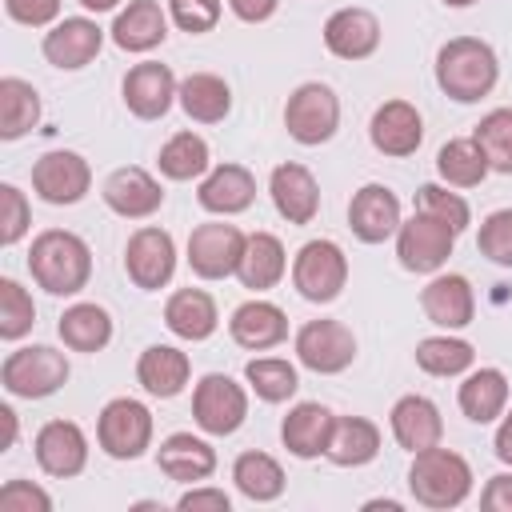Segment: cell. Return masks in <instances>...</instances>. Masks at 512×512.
Returning <instances> with one entry per match:
<instances>
[{
	"instance_id": "6da1fadb",
	"label": "cell",
	"mask_w": 512,
	"mask_h": 512,
	"mask_svg": "<svg viewBox=\"0 0 512 512\" xmlns=\"http://www.w3.org/2000/svg\"><path fill=\"white\" fill-rule=\"evenodd\" d=\"M32 280L52 296H76L92 276V248L68 228H44L28 248Z\"/></svg>"
},
{
	"instance_id": "7a4b0ae2",
	"label": "cell",
	"mask_w": 512,
	"mask_h": 512,
	"mask_svg": "<svg viewBox=\"0 0 512 512\" xmlns=\"http://www.w3.org/2000/svg\"><path fill=\"white\" fill-rule=\"evenodd\" d=\"M496 52L476 36H456L436 52V84L456 104H476L496 88Z\"/></svg>"
},
{
	"instance_id": "3957f363",
	"label": "cell",
	"mask_w": 512,
	"mask_h": 512,
	"mask_svg": "<svg viewBox=\"0 0 512 512\" xmlns=\"http://www.w3.org/2000/svg\"><path fill=\"white\" fill-rule=\"evenodd\" d=\"M408 492L416 504L432 508V512H448L460 508L472 492V464L452 452V448H424L412 452V468H408Z\"/></svg>"
},
{
	"instance_id": "277c9868",
	"label": "cell",
	"mask_w": 512,
	"mask_h": 512,
	"mask_svg": "<svg viewBox=\"0 0 512 512\" xmlns=\"http://www.w3.org/2000/svg\"><path fill=\"white\" fill-rule=\"evenodd\" d=\"M68 356L48 348V344H28L4 356L0 364V384L20 396V400H44L68 384Z\"/></svg>"
},
{
	"instance_id": "5b68a950",
	"label": "cell",
	"mask_w": 512,
	"mask_h": 512,
	"mask_svg": "<svg viewBox=\"0 0 512 512\" xmlns=\"http://www.w3.org/2000/svg\"><path fill=\"white\" fill-rule=\"evenodd\" d=\"M292 284L312 304H332L348 284V256L336 240H308L292 260Z\"/></svg>"
},
{
	"instance_id": "8992f818",
	"label": "cell",
	"mask_w": 512,
	"mask_h": 512,
	"mask_svg": "<svg viewBox=\"0 0 512 512\" xmlns=\"http://www.w3.org/2000/svg\"><path fill=\"white\" fill-rule=\"evenodd\" d=\"M96 444L112 460H136V456H144L148 444H152V412L140 400H132V396L108 400L100 408V420H96Z\"/></svg>"
},
{
	"instance_id": "52a82bcc",
	"label": "cell",
	"mask_w": 512,
	"mask_h": 512,
	"mask_svg": "<svg viewBox=\"0 0 512 512\" xmlns=\"http://www.w3.org/2000/svg\"><path fill=\"white\" fill-rule=\"evenodd\" d=\"M284 128H288V136L296 144H308V148L332 140L336 128H340V100H336V92L328 84H320V80L300 84L288 96V104H284Z\"/></svg>"
},
{
	"instance_id": "ba28073f",
	"label": "cell",
	"mask_w": 512,
	"mask_h": 512,
	"mask_svg": "<svg viewBox=\"0 0 512 512\" xmlns=\"http://www.w3.org/2000/svg\"><path fill=\"white\" fill-rule=\"evenodd\" d=\"M456 228L428 216V212H416L412 220L400 224L396 232V256H400V268L408 272H420V276H432L448 264L452 248H456Z\"/></svg>"
},
{
	"instance_id": "9c48e42d",
	"label": "cell",
	"mask_w": 512,
	"mask_h": 512,
	"mask_svg": "<svg viewBox=\"0 0 512 512\" xmlns=\"http://www.w3.org/2000/svg\"><path fill=\"white\" fill-rule=\"evenodd\" d=\"M192 420L208 436H232L248 420V392L232 376L208 372L192 388Z\"/></svg>"
},
{
	"instance_id": "30bf717a",
	"label": "cell",
	"mask_w": 512,
	"mask_h": 512,
	"mask_svg": "<svg viewBox=\"0 0 512 512\" xmlns=\"http://www.w3.org/2000/svg\"><path fill=\"white\" fill-rule=\"evenodd\" d=\"M296 360L316 376H336L356 360V336L344 320H308L296 332Z\"/></svg>"
},
{
	"instance_id": "8fae6325",
	"label": "cell",
	"mask_w": 512,
	"mask_h": 512,
	"mask_svg": "<svg viewBox=\"0 0 512 512\" xmlns=\"http://www.w3.org/2000/svg\"><path fill=\"white\" fill-rule=\"evenodd\" d=\"M92 188V168L80 152H68V148H56V152H44L36 164H32V192L44 200V204H80Z\"/></svg>"
},
{
	"instance_id": "7c38bea8",
	"label": "cell",
	"mask_w": 512,
	"mask_h": 512,
	"mask_svg": "<svg viewBox=\"0 0 512 512\" xmlns=\"http://www.w3.org/2000/svg\"><path fill=\"white\" fill-rule=\"evenodd\" d=\"M248 236L236 224H196L188 236V268L200 280H224L236 276Z\"/></svg>"
},
{
	"instance_id": "4fadbf2b",
	"label": "cell",
	"mask_w": 512,
	"mask_h": 512,
	"mask_svg": "<svg viewBox=\"0 0 512 512\" xmlns=\"http://www.w3.org/2000/svg\"><path fill=\"white\" fill-rule=\"evenodd\" d=\"M124 272L144 292L164 288L172 280V272H176V244H172V236L164 228H156V224L136 228L128 236V244H124Z\"/></svg>"
},
{
	"instance_id": "5bb4252c",
	"label": "cell",
	"mask_w": 512,
	"mask_h": 512,
	"mask_svg": "<svg viewBox=\"0 0 512 512\" xmlns=\"http://www.w3.org/2000/svg\"><path fill=\"white\" fill-rule=\"evenodd\" d=\"M100 44H104V28L96 20H88V16H64V20H56L44 32V44L40 48H44V60L52 68L76 72V68H84V64L96 60Z\"/></svg>"
},
{
	"instance_id": "9a60e30c",
	"label": "cell",
	"mask_w": 512,
	"mask_h": 512,
	"mask_svg": "<svg viewBox=\"0 0 512 512\" xmlns=\"http://www.w3.org/2000/svg\"><path fill=\"white\" fill-rule=\"evenodd\" d=\"M120 92H124V104H128L132 116H140V120H160V116L172 108V100H176V92H180V80L172 76L168 64L144 60V64L128 68Z\"/></svg>"
},
{
	"instance_id": "2e32d148",
	"label": "cell",
	"mask_w": 512,
	"mask_h": 512,
	"mask_svg": "<svg viewBox=\"0 0 512 512\" xmlns=\"http://www.w3.org/2000/svg\"><path fill=\"white\" fill-rule=\"evenodd\" d=\"M36 464H40V472H48L56 480L80 476L84 464H88V436H84V428L72 424V420H48L36 432Z\"/></svg>"
},
{
	"instance_id": "e0dca14e",
	"label": "cell",
	"mask_w": 512,
	"mask_h": 512,
	"mask_svg": "<svg viewBox=\"0 0 512 512\" xmlns=\"http://www.w3.org/2000/svg\"><path fill=\"white\" fill-rule=\"evenodd\" d=\"M268 192H272L276 212H280L288 224H312L316 212H320V184H316V176H312L304 164H296V160H284V164L272 168Z\"/></svg>"
},
{
	"instance_id": "ac0fdd59",
	"label": "cell",
	"mask_w": 512,
	"mask_h": 512,
	"mask_svg": "<svg viewBox=\"0 0 512 512\" xmlns=\"http://www.w3.org/2000/svg\"><path fill=\"white\" fill-rule=\"evenodd\" d=\"M400 200L384 184H364L348 204V228L364 244H384L392 232H400Z\"/></svg>"
},
{
	"instance_id": "d6986e66",
	"label": "cell",
	"mask_w": 512,
	"mask_h": 512,
	"mask_svg": "<svg viewBox=\"0 0 512 512\" xmlns=\"http://www.w3.org/2000/svg\"><path fill=\"white\" fill-rule=\"evenodd\" d=\"M420 308H424V316H428L436 328H444V332L472 324V316H476V296H472L468 276H460V272H436V276L424 284V292H420Z\"/></svg>"
},
{
	"instance_id": "ffe728a7",
	"label": "cell",
	"mask_w": 512,
	"mask_h": 512,
	"mask_svg": "<svg viewBox=\"0 0 512 512\" xmlns=\"http://www.w3.org/2000/svg\"><path fill=\"white\" fill-rule=\"evenodd\" d=\"M368 136H372V148L384 152V156H412L424 140V120L416 112V104L408 100H384L376 112H372V124H368Z\"/></svg>"
},
{
	"instance_id": "44dd1931",
	"label": "cell",
	"mask_w": 512,
	"mask_h": 512,
	"mask_svg": "<svg viewBox=\"0 0 512 512\" xmlns=\"http://www.w3.org/2000/svg\"><path fill=\"white\" fill-rule=\"evenodd\" d=\"M104 204L116 212V216H124V220H144V216H152L160 204H164V188H160V180L148 172V168H136V164H128V168H116L108 180H104Z\"/></svg>"
},
{
	"instance_id": "7402d4cb",
	"label": "cell",
	"mask_w": 512,
	"mask_h": 512,
	"mask_svg": "<svg viewBox=\"0 0 512 512\" xmlns=\"http://www.w3.org/2000/svg\"><path fill=\"white\" fill-rule=\"evenodd\" d=\"M324 48L340 60H368L380 48V20L368 8H336L324 20Z\"/></svg>"
},
{
	"instance_id": "603a6c76",
	"label": "cell",
	"mask_w": 512,
	"mask_h": 512,
	"mask_svg": "<svg viewBox=\"0 0 512 512\" xmlns=\"http://www.w3.org/2000/svg\"><path fill=\"white\" fill-rule=\"evenodd\" d=\"M332 428H336V416L320 404V400H300L296 408H288L284 424H280V440L292 456L300 460H316L328 452V440H332Z\"/></svg>"
},
{
	"instance_id": "cb8c5ba5",
	"label": "cell",
	"mask_w": 512,
	"mask_h": 512,
	"mask_svg": "<svg viewBox=\"0 0 512 512\" xmlns=\"http://www.w3.org/2000/svg\"><path fill=\"white\" fill-rule=\"evenodd\" d=\"M228 336H232L240 348H248V352H264V348L284 344V336H288V316H284V308L272 304V300H244V304L232 312V320H228Z\"/></svg>"
},
{
	"instance_id": "d4e9b609",
	"label": "cell",
	"mask_w": 512,
	"mask_h": 512,
	"mask_svg": "<svg viewBox=\"0 0 512 512\" xmlns=\"http://www.w3.org/2000/svg\"><path fill=\"white\" fill-rule=\"evenodd\" d=\"M388 424H392V436L400 448L408 452H424V448H436L440 436H444V420H440V408L428 400V396H400L388 412Z\"/></svg>"
},
{
	"instance_id": "484cf974",
	"label": "cell",
	"mask_w": 512,
	"mask_h": 512,
	"mask_svg": "<svg viewBox=\"0 0 512 512\" xmlns=\"http://www.w3.org/2000/svg\"><path fill=\"white\" fill-rule=\"evenodd\" d=\"M156 464L176 484H200L216 472V448L192 432H172L168 440H160Z\"/></svg>"
},
{
	"instance_id": "4316f807",
	"label": "cell",
	"mask_w": 512,
	"mask_h": 512,
	"mask_svg": "<svg viewBox=\"0 0 512 512\" xmlns=\"http://www.w3.org/2000/svg\"><path fill=\"white\" fill-rule=\"evenodd\" d=\"M196 200L204 212H216V216H236L244 208H252L256 200V180L244 164H216L200 188H196Z\"/></svg>"
},
{
	"instance_id": "83f0119b",
	"label": "cell",
	"mask_w": 512,
	"mask_h": 512,
	"mask_svg": "<svg viewBox=\"0 0 512 512\" xmlns=\"http://www.w3.org/2000/svg\"><path fill=\"white\" fill-rule=\"evenodd\" d=\"M192 376V364H188V352L172 348V344H148L136 360V380L148 396H160V400H172L184 392Z\"/></svg>"
},
{
	"instance_id": "f1b7e54d",
	"label": "cell",
	"mask_w": 512,
	"mask_h": 512,
	"mask_svg": "<svg viewBox=\"0 0 512 512\" xmlns=\"http://www.w3.org/2000/svg\"><path fill=\"white\" fill-rule=\"evenodd\" d=\"M168 36V12L160 0H128L124 12L112 20V44L124 52H152Z\"/></svg>"
},
{
	"instance_id": "f546056e",
	"label": "cell",
	"mask_w": 512,
	"mask_h": 512,
	"mask_svg": "<svg viewBox=\"0 0 512 512\" xmlns=\"http://www.w3.org/2000/svg\"><path fill=\"white\" fill-rule=\"evenodd\" d=\"M164 324L180 340H192V344L208 340L216 332V324H220L212 292H204V288H176L168 296V304H164Z\"/></svg>"
},
{
	"instance_id": "4dcf8cb0",
	"label": "cell",
	"mask_w": 512,
	"mask_h": 512,
	"mask_svg": "<svg viewBox=\"0 0 512 512\" xmlns=\"http://www.w3.org/2000/svg\"><path fill=\"white\" fill-rule=\"evenodd\" d=\"M456 400L472 424H488V420L504 416V408H508V376L500 368H476L464 376Z\"/></svg>"
},
{
	"instance_id": "1f68e13d",
	"label": "cell",
	"mask_w": 512,
	"mask_h": 512,
	"mask_svg": "<svg viewBox=\"0 0 512 512\" xmlns=\"http://www.w3.org/2000/svg\"><path fill=\"white\" fill-rule=\"evenodd\" d=\"M176 100L188 112V120H196V124H220L232 112V88L216 72H192V76H184Z\"/></svg>"
},
{
	"instance_id": "d6a6232c",
	"label": "cell",
	"mask_w": 512,
	"mask_h": 512,
	"mask_svg": "<svg viewBox=\"0 0 512 512\" xmlns=\"http://www.w3.org/2000/svg\"><path fill=\"white\" fill-rule=\"evenodd\" d=\"M288 268V256H284V244L272 236V232H252L248 244H244V256H240V284L252 288V292H264V288H276L280 276Z\"/></svg>"
},
{
	"instance_id": "836d02e7",
	"label": "cell",
	"mask_w": 512,
	"mask_h": 512,
	"mask_svg": "<svg viewBox=\"0 0 512 512\" xmlns=\"http://www.w3.org/2000/svg\"><path fill=\"white\" fill-rule=\"evenodd\" d=\"M376 452H380V428L368 416H340L324 456L340 468H360V464L376 460Z\"/></svg>"
},
{
	"instance_id": "e575fe53",
	"label": "cell",
	"mask_w": 512,
	"mask_h": 512,
	"mask_svg": "<svg viewBox=\"0 0 512 512\" xmlns=\"http://www.w3.org/2000/svg\"><path fill=\"white\" fill-rule=\"evenodd\" d=\"M56 332H60L64 348H72V352H100L112 340V316H108V308L80 300V304L64 308Z\"/></svg>"
},
{
	"instance_id": "d590c367",
	"label": "cell",
	"mask_w": 512,
	"mask_h": 512,
	"mask_svg": "<svg viewBox=\"0 0 512 512\" xmlns=\"http://www.w3.org/2000/svg\"><path fill=\"white\" fill-rule=\"evenodd\" d=\"M40 124V96L28 80L4 76L0 80V140H20Z\"/></svg>"
},
{
	"instance_id": "8d00e7d4",
	"label": "cell",
	"mask_w": 512,
	"mask_h": 512,
	"mask_svg": "<svg viewBox=\"0 0 512 512\" xmlns=\"http://www.w3.org/2000/svg\"><path fill=\"white\" fill-rule=\"evenodd\" d=\"M232 480H236L240 496H248L252 504H268L284 492V468L268 452H240L232 464Z\"/></svg>"
},
{
	"instance_id": "74e56055",
	"label": "cell",
	"mask_w": 512,
	"mask_h": 512,
	"mask_svg": "<svg viewBox=\"0 0 512 512\" xmlns=\"http://www.w3.org/2000/svg\"><path fill=\"white\" fill-rule=\"evenodd\" d=\"M436 172H440V180L452 184V188H476L492 168H488L484 148H480L472 136H460V140H448V144L436 152Z\"/></svg>"
},
{
	"instance_id": "f35d334b",
	"label": "cell",
	"mask_w": 512,
	"mask_h": 512,
	"mask_svg": "<svg viewBox=\"0 0 512 512\" xmlns=\"http://www.w3.org/2000/svg\"><path fill=\"white\" fill-rule=\"evenodd\" d=\"M156 164H160V172H164L168 180H196V176H204V172L212 168V156H208L204 136H196V132H176V136L164 140Z\"/></svg>"
},
{
	"instance_id": "ab89813d",
	"label": "cell",
	"mask_w": 512,
	"mask_h": 512,
	"mask_svg": "<svg viewBox=\"0 0 512 512\" xmlns=\"http://www.w3.org/2000/svg\"><path fill=\"white\" fill-rule=\"evenodd\" d=\"M244 380H248V388L264 404H284L300 388L296 364H288L284 356H256V360H248L244 364Z\"/></svg>"
},
{
	"instance_id": "60d3db41",
	"label": "cell",
	"mask_w": 512,
	"mask_h": 512,
	"mask_svg": "<svg viewBox=\"0 0 512 512\" xmlns=\"http://www.w3.org/2000/svg\"><path fill=\"white\" fill-rule=\"evenodd\" d=\"M476 360V348L460 336H428L416 344V364L428 376H460Z\"/></svg>"
},
{
	"instance_id": "b9f144b4",
	"label": "cell",
	"mask_w": 512,
	"mask_h": 512,
	"mask_svg": "<svg viewBox=\"0 0 512 512\" xmlns=\"http://www.w3.org/2000/svg\"><path fill=\"white\" fill-rule=\"evenodd\" d=\"M472 140L484 148L492 172L512 176V108H492L488 116H480Z\"/></svg>"
},
{
	"instance_id": "7bdbcfd3",
	"label": "cell",
	"mask_w": 512,
	"mask_h": 512,
	"mask_svg": "<svg viewBox=\"0 0 512 512\" xmlns=\"http://www.w3.org/2000/svg\"><path fill=\"white\" fill-rule=\"evenodd\" d=\"M32 324H36V304L28 288L4 276L0 280V340H20L24 332H32Z\"/></svg>"
},
{
	"instance_id": "ee69618b",
	"label": "cell",
	"mask_w": 512,
	"mask_h": 512,
	"mask_svg": "<svg viewBox=\"0 0 512 512\" xmlns=\"http://www.w3.org/2000/svg\"><path fill=\"white\" fill-rule=\"evenodd\" d=\"M416 208L428 212V216H436V220H444V224H452L456 232H464L468 220H472L468 200L460 192H448L444 184H420L416 188Z\"/></svg>"
},
{
	"instance_id": "f6af8a7d",
	"label": "cell",
	"mask_w": 512,
	"mask_h": 512,
	"mask_svg": "<svg viewBox=\"0 0 512 512\" xmlns=\"http://www.w3.org/2000/svg\"><path fill=\"white\" fill-rule=\"evenodd\" d=\"M480 256H488L500 268H512V208H496L484 216L480 236H476Z\"/></svg>"
},
{
	"instance_id": "bcb514c9",
	"label": "cell",
	"mask_w": 512,
	"mask_h": 512,
	"mask_svg": "<svg viewBox=\"0 0 512 512\" xmlns=\"http://www.w3.org/2000/svg\"><path fill=\"white\" fill-rule=\"evenodd\" d=\"M32 224V212H28V196L16 188V184H0V244L12 248Z\"/></svg>"
},
{
	"instance_id": "7dc6e473",
	"label": "cell",
	"mask_w": 512,
	"mask_h": 512,
	"mask_svg": "<svg viewBox=\"0 0 512 512\" xmlns=\"http://www.w3.org/2000/svg\"><path fill=\"white\" fill-rule=\"evenodd\" d=\"M168 16L180 32H212L220 20V0H168Z\"/></svg>"
},
{
	"instance_id": "c3c4849f",
	"label": "cell",
	"mask_w": 512,
	"mask_h": 512,
	"mask_svg": "<svg viewBox=\"0 0 512 512\" xmlns=\"http://www.w3.org/2000/svg\"><path fill=\"white\" fill-rule=\"evenodd\" d=\"M0 508L4 512H48L52 508V496L40 488V484H32V480H8L4 488H0Z\"/></svg>"
},
{
	"instance_id": "681fc988",
	"label": "cell",
	"mask_w": 512,
	"mask_h": 512,
	"mask_svg": "<svg viewBox=\"0 0 512 512\" xmlns=\"http://www.w3.org/2000/svg\"><path fill=\"white\" fill-rule=\"evenodd\" d=\"M4 12L24 28H44L60 16V0H4Z\"/></svg>"
},
{
	"instance_id": "f907efd6",
	"label": "cell",
	"mask_w": 512,
	"mask_h": 512,
	"mask_svg": "<svg viewBox=\"0 0 512 512\" xmlns=\"http://www.w3.org/2000/svg\"><path fill=\"white\" fill-rule=\"evenodd\" d=\"M176 508H180V512H228V508H232V496H228L224 488H208V484L196 488V484H192V488L176 500Z\"/></svg>"
},
{
	"instance_id": "816d5d0a",
	"label": "cell",
	"mask_w": 512,
	"mask_h": 512,
	"mask_svg": "<svg viewBox=\"0 0 512 512\" xmlns=\"http://www.w3.org/2000/svg\"><path fill=\"white\" fill-rule=\"evenodd\" d=\"M480 508H488V512H512V472H500V476H492L484 484Z\"/></svg>"
},
{
	"instance_id": "f5cc1de1",
	"label": "cell",
	"mask_w": 512,
	"mask_h": 512,
	"mask_svg": "<svg viewBox=\"0 0 512 512\" xmlns=\"http://www.w3.org/2000/svg\"><path fill=\"white\" fill-rule=\"evenodd\" d=\"M276 4H280V0H228V8H232L244 24H260V20H268V16L276 12Z\"/></svg>"
},
{
	"instance_id": "db71d44e",
	"label": "cell",
	"mask_w": 512,
	"mask_h": 512,
	"mask_svg": "<svg viewBox=\"0 0 512 512\" xmlns=\"http://www.w3.org/2000/svg\"><path fill=\"white\" fill-rule=\"evenodd\" d=\"M492 448H496V460L512 464V408L504 412V420H500V428H496V440H492Z\"/></svg>"
},
{
	"instance_id": "11a10c76",
	"label": "cell",
	"mask_w": 512,
	"mask_h": 512,
	"mask_svg": "<svg viewBox=\"0 0 512 512\" xmlns=\"http://www.w3.org/2000/svg\"><path fill=\"white\" fill-rule=\"evenodd\" d=\"M0 424H4V440H0V452H8V448L16 444V428H20V424H16V412H12L8 404L0 408Z\"/></svg>"
},
{
	"instance_id": "9f6ffc18",
	"label": "cell",
	"mask_w": 512,
	"mask_h": 512,
	"mask_svg": "<svg viewBox=\"0 0 512 512\" xmlns=\"http://www.w3.org/2000/svg\"><path fill=\"white\" fill-rule=\"evenodd\" d=\"M80 4H84L88 12H112V8L120 4V0H80Z\"/></svg>"
},
{
	"instance_id": "6f0895ef",
	"label": "cell",
	"mask_w": 512,
	"mask_h": 512,
	"mask_svg": "<svg viewBox=\"0 0 512 512\" xmlns=\"http://www.w3.org/2000/svg\"><path fill=\"white\" fill-rule=\"evenodd\" d=\"M364 508H368V512H376V508H384V512H400V504H396V500H368Z\"/></svg>"
},
{
	"instance_id": "680465c9",
	"label": "cell",
	"mask_w": 512,
	"mask_h": 512,
	"mask_svg": "<svg viewBox=\"0 0 512 512\" xmlns=\"http://www.w3.org/2000/svg\"><path fill=\"white\" fill-rule=\"evenodd\" d=\"M448 8H468V4H476V0H444Z\"/></svg>"
}]
</instances>
